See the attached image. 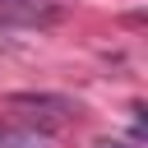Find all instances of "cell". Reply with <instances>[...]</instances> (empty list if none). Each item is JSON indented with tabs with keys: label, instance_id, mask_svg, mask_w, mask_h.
Masks as SVG:
<instances>
[{
	"label": "cell",
	"instance_id": "cell-1",
	"mask_svg": "<svg viewBox=\"0 0 148 148\" xmlns=\"http://www.w3.org/2000/svg\"><path fill=\"white\" fill-rule=\"evenodd\" d=\"M46 18H56V9L42 0H0V28H28V23H46Z\"/></svg>",
	"mask_w": 148,
	"mask_h": 148
},
{
	"label": "cell",
	"instance_id": "cell-2",
	"mask_svg": "<svg viewBox=\"0 0 148 148\" xmlns=\"http://www.w3.org/2000/svg\"><path fill=\"white\" fill-rule=\"evenodd\" d=\"M97 148H125V143H111V139H102V143H97Z\"/></svg>",
	"mask_w": 148,
	"mask_h": 148
},
{
	"label": "cell",
	"instance_id": "cell-3",
	"mask_svg": "<svg viewBox=\"0 0 148 148\" xmlns=\"http://www.w3.org/2000/svg\"><path fill=\"white\" fill-rule=\"evenodd\" d=\"M0 143H9V130H5V125H0Z\"/></svg>",
	"mask_w": 148,
	"mask_h": 148
}]
</instances>
